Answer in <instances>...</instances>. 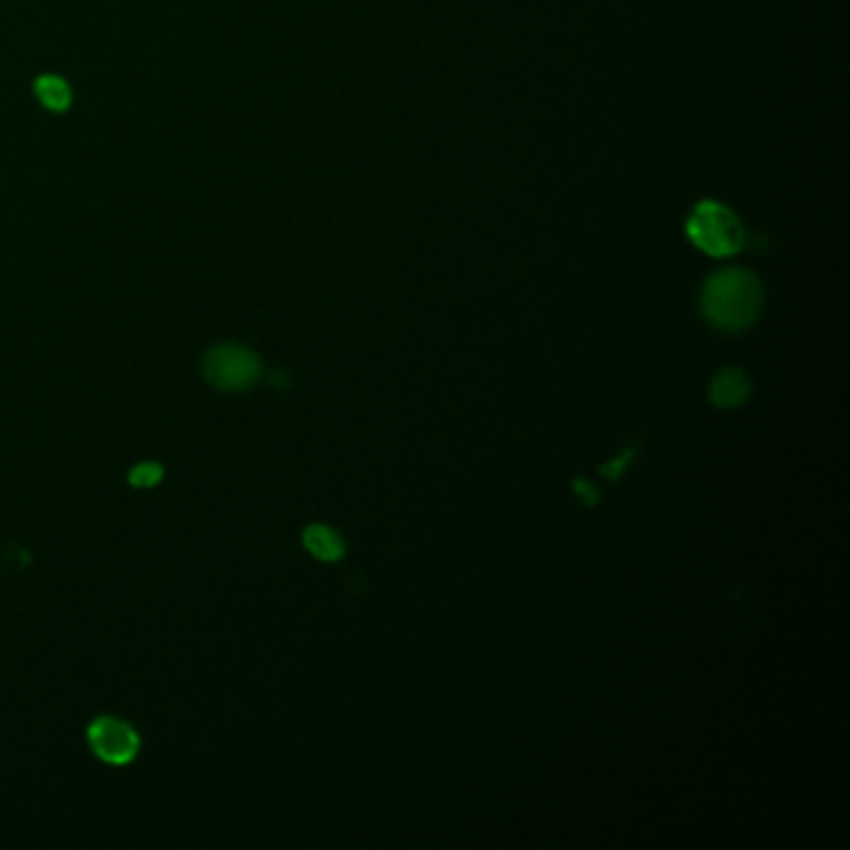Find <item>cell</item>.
Returning a JSON list of instances; mask_svg holds the SVG:
<instances>
[{
	"label": "cell",
	"instance_id": "obj_1",
	"mask_svg": "<svg viewBox=\"0 0 850 850\" xmlns=\"http://www.w3.org/2000/svg\"><path fill=\"white\" fill-rule=\"evenodd\" d=\"M763 307V288L758 277L731 267L711 275L701 292V312L716 329L741 332L756 323Z\"/></svg>",
	"mask_w": 850,
	"mask_h": 850
},
{
	"label": "cell",
	"instance_id": "obj_2",
	"mask_svg": "<svg viewBox=\"0 0 850 850\" xmlns=\"http://www.w3.org/2000/svg\"><path fill=\"white\" fill-rule=\"evenodd\" d=\"M689 238L711 257H731L745 242V230L736 212L721 203H699L689 218Z\"/></svg>",
	"mask_w": 850,
	"mask_h": 850
},
{
	"label": "cell",
	"instance_id": "obj_3",
	"mask_svg": "<svg viewBox=\"0 0 850 850\" xmlns=\"http://www.w3.org/2000/svg\"><path fill=\"white\" fill-rule=\"evenodd\" d=\"M259 360L247 347L224 342L212 347L203 360V375L220 392H245L259 379Z\"/></svg>",
	"mask_w": 850,
	"mask_h": 850
},
{
	"label": "cell",
	"instance_id": "obj_4",
	"mask_svg": "<svg viewBox=\"0 0 850 850\" xmlns=\"http://www.w3.org/2000/svg\"><path fill=\"white\" fill-rule=\"evenodd\" d=\"M88 743L95 756L110 763V766H125L141 749L135 728L112 716L95 718L88 726Z\"/></svg>",
	"mask_w": 850,
	"mask_h": 850
},
{
	"label": "cell",
	"instance_id": "obj_5",
	"mask_svg": "<svg viewBox=\"0 0 850 850\" xmlns=\"http://www.w3.org/2000/svg\"><path fill=\"white\" fill-rule=\"evenodd\" d=\"M708 397L718 410H736L751 397V379L743 369H721L711 379Z\"/></svg>",
	"mask_w": 850,
	"mask_h": 850
},
{
	"label": "cell",
	"instance_id": "obj_6",
	"mask_svg": "<svg viewBox=\"0 0 850 850\" xmlns=\"http://www.w3.org/2000/svg\"><path fill=\"white\" fill-rule=\"evenodd\" d=\"M302 544L319 561H340L347 551V544L332 526L312 524L302 534Z\"/></svg>",
	"mask_w": 850,
	"mask_h": 850
},
{
	"label": "cell",
	"instance_id": "obj_7",
	"mask_svg": "<svg viewBox=\"0 0 850 850\" xmlns=\"http://www.w3.org/2000/svg\"><path fill=\"white\" fill-rule=\"evenodd\" d=\"M33 93L42 108L53 110V112H65L73 102V90L68 85L65 77L60 75H40L36 85H33Z\"/></svg>",
	"mask_w": 850,
	"mask_h": 850
},
{
	"label": "cell",
	"instance_id": "obj_8",
	"mask_svg": "<svg viewBox=\"0 0 850 850\" xmlns=\"http://www.w3.org/2000/svg\"><path fill=\"white\" fill-rule=\"evenodd\" d=\"M162 479V466L153 464V462H145V464H137L133 472H130V484L137 489H150L155 487Z\"/></svg>",
	"mask_w": 850,
	"mask_h": 850
},
{
	"label": "cell",
	"instance_id": "obj_9",
	"mask_svg": "<svg viewBox=\"0 0 850 850\" xmlns=\"http://www.w3.org/2000/svg\"><path fill=\"white\" fill-rule=\"evenodd\" d=\"M574 489L579 491V497L584 499L586 505H596V489H594V484H588V482H584V479H576Z\"/></svg>",
	"mask_w": 850,
	"mask_h": 850
},
{
	"label": "cell",
	"instance_id": "obj_10",
	"mask_svg": "<svg viewBox=\"0 0 850 850\" xmlns=\"http://www.w3.org/2000/svg\"><path fill=\"white\" fill-rule=\"evenodd\" d=\"M633 457V452H627V454H623L621 459H616V462H611V464H604L602 466V472L606 474V476H614V479H616V476H619L621 474V470H623V464H627L629 462V459Z\"/></svg>",
	"mask_w": 850,
	"mask_h": 850
}]
</instances>
